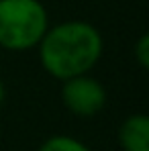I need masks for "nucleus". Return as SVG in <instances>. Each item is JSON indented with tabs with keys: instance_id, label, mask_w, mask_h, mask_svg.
Instances as JSON below:
<instances>
[{
	"instance_id": "f257e3e1",
	"label": "nucleus",
	"mask_w": 149,
	"mask_h": 151,
	"mask_svg": "<svg viewBox=\"0 0 149 151\" xmlns=\"http://www.w3.org/2000/svg\"><path fill=\"white\" fill-rule=\"evenodd\" d=\"M41 68L63 82L90 74L102 57L104 41L94 25L86 21H63L49 27L37 45Z\"/></svg>"
},
{
	"instance_id": "f03ea898",
	"label": "nucleus",
	"mask_w": 149,
	"mask_h": 151,
	"mask_svg": "<svg viewBox=\"0 0 149 151\" xmlns=\"http://www.w3.org/2000/svg\"><path fill=\"white\" fill-rule=\"evenodd\" d=\"M47 29H49V14L41 0H0L2 49H35Z\"/></svg>"
},
{
	"instance_id": "7ed1b4c3",
	"label": "nucleus",
	"mask_w": 149,
	"mask_h": 151,
	"mask_svg": "<svg viewBox=\"0 0 149 151\" xmlns=\"http://www.w3.org/2000/svg\"><path fill=\"white\" fill-rule=\"evenodd\" d=\"M61 102L80 119H92L106 106V90L90 74L74 76L61 82Z\"/></svg>"
},
{
	"instance_id": "20e7f679",
	"label": "nucleus",
	"mask_w": 149,
	"mask_h": 151,
	"mask_svg": "<svg viewBox=\"0 0 149 151\" xmlns=\"http://www.w3.org/2000/svg\"><path fill=\"white\" fill-rule=\"evenodd\" d=\"M119 143L123 151H149V119L145 114H131L119 129Z\"/></svg>"
},
{
	"instance_id": "39448f33",
	"label": "nucleus",
	"mask_w": 149,
	"mask_h": 151,
	"mask_svg": "<svg viewBox=\"0 0 149 151\" xmlns=\"http://www.w3.org/2000/svg\"><path fill=\"white\" fill-rule=\"evenodd\" d=\"M39 151H92L86 143H82L80 139L70 137V135H53L47 141H43V145Z\"/></svg>"
},
{
	"instance_id": "423d86ee",
	"label": "nucleus",
	"mask_w": 149,
	"mask_h": 151,
	"mask_svg": "<svg viewBox=\"0 0 149 151\" xmlns=\"http://www.w3.org/2000/svg\"><path fill=\"white\" fill-rule=\"evenodd\" d=\"M133 55L139 63V68L147 70L149 68V35H141L133 47Z\"/></svg>"
},
{
	"instance_id": "0eeeda50",
	"label": "nucleus",
	"mask_w": 149,
	"mask_h": 151,
	"mask_svg": "<svg viewBox=\"0 0 149 151\" xmlns=\"http://www.w3.org/2000/svg\"><path fill=\"white\" fill-rule=\"evenodd\" d=\"M4 100H6V88H4V84L0 82V106L4 104Z\"/></svg>"
}]
</instances>
